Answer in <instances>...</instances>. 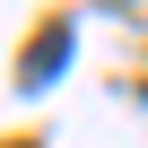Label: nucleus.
Here are the masks:
<instances>
[{
  "mask_svg": "<svg viewBox=\"0 0 148 148\" xmlns=\"http://www.w3.org/2000/svg\"><path fill=\"white\" fill-rule=\"evenodd\" d=\"M61 61H70V18H52V26L35 35V52H26V87H44Z\"/></svg>",
  "mask_w": 148,
  "mask_h": 148,
  "instance_id": "f257e3e1",
  "label": "nucleus"
}]
</instances>
